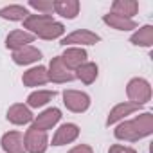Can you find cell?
Returning <instances> with one entry per match:
<instances>
[{"instance_id": "cell-1", "label": "cell", "mask_w": 153, "mask_h": 153, "mask_svg": "<svg viewBox=\"0 0 153 153\" xmlns=\"http://www.w3.org/2000/svg\"><path fill=\"white\" fill-rule=\"evenodd\" d=\"M151 133H153V114L151 112H142L131 121H121L114 130L115 139L126 140V142H137L144 137H149Z\"/></svg>"}, {"instance_id": "cell-2", "label": "cell", "mask_w": 153, "mask_h": 153, "mask_svg": "<svg viewBox=\"0 0 153 153\" xmlns=\"http://www.w3.org/2000/svg\"><path fill=\"white\" fill-rule=\"evenodd\" d=\"M126 96L130 99V103L133 105H146L149 99H151V85L148 79L144 78H133L128 81L126 85Z\"/></svg>"}, {"instance_id": "cell-3", "label": "cell", "mask_w": 153, "mask_h": 153, "mask_svg": "<svg viewBox=\"0 0 153 153\" xmlns=\"http://www.w3.org/2000/svg\"><path fill=\"white\" fill-rule=\"evenodd\" d=\"M90 96L81 92V90H65L63 92V105L67 110L74 114H83L90 108Z\"/></svg>"}, {"instance_id": "cell-4", "label": "cell", "mask_w": 153, "mask_h": 153, "mask_svg": "<svg viewBox=\"0 0 153 153\" xmlns=\"http://www.w3.org/2000/svg\"><path fill=\"white\" fill-rule=\"evenodd\" d=\"M24 146H25V153H45L49 148L47 131L29 128L24 135Z\"/></svg>"}, {"instance_id": "cell-5", "label": "cell", "mask_w": 153, "mask_h": 153, "mask_svg": "<svg viewBox=\"0 0 153 153\" xmlns=\"http://www.w3.org/2000/svg\"><path fill=\"white\" fill-rule=\"evenodd\" d=\"M101 42V36L96 34L94 31L88 29H78L70 34H67L65 38H61V45H68V47H78V45H96Z\"/></svg>"}, {"instance_id": "cell-6", "label": "cell", "mask_w": 153, "mask_h": 153, "mask_svg": "<svg viewBox=\"0 0 153 153\" xmlns=\"http://www.w3.org/2000/svg\"><path fill=\"white\" fill-rule=\"evenodd\" d=\"M47 74H49V81H52V83H68V81L76 79L74 72L68 70L63 65V61H61L59 56H56V58L51 59L49 68H47Z\"/></svg>"}, {"instance_id": "cell-7", "label": "cell", "mask_w": 153, "mask_h": 153, "mask_svg": "<svg viewBox=\"0 0 153 153\" xmlns=\"http://www.w3.org/2000/svg\"><path fill=\"white\" fill-rule=\"evenodd\" d=\"M59 119H61V110L56 108V106H52V108H47V110H43L42 114H38V115L33 119V126H31V128L40 130V131H47V130H51L52 126H56V124L59 123Z\"/></svg>"}, {"instance_id": "cell-8", "label": "cell", "mask_w": 153, "mask_h": 153, "mask_svg": "<svg viewBox=\"0 0 153 153\" xmlns=\"http://www.w3.org/2000/svg\"><path fill=\"white\" fill-rule=\"evenodd\" d=\"M6 117H7V121H9L11 124H16V126L29 124V123H33V119H34L31 108H29L27 105H24V103H15V105H11Z\"/></svg>"}, {"instance_id": "cell-9", "label": "cell", "mask_w": 153, "mask_h": 153, "mask_svg": "<svg viewBox=\"0 0 153 153\" xmlns=\"http://www.w3.org/2000/svg\"><path fill=\"white\" fill-rule=\"evenodd\" d=\"M59 58H61L63 65H65L68 70H76V68H79L83 63H87L88 54H87V51L81 49V47H67L65 52H63Z\"/></svg>"}, {"instance_id": "cell-10", "label": "cell", "mask_w": 153, "mask_h": 153, "mask_svg": "<svg viewBox=\"0 0 153 153\" xmlns=\"http://www.w3.org/2000/svg\"><path fill=\"white\" fill-rule=\"evenodd\" d=\"M78 137H79V126L74 124V123H65V124H61L56 130V133L52 137V146L70 144V142H74Z\"/></svg>"}, {"instance_id": "cell-11", "label": "cell", "mask_w": 153, "mask_h": 153, "mask_svg": "<svg viewBox=\"0 0 153 153\" xmlns=\"http://www.w3.org/2000/svg\"><path fill=\"white\" fill-rule=\"evenodd\" d=\"M0 146L6 153H25V146H24V133L13 130L2 135L0 139Z\"/></svg>"}, {"instance_id": "cell-12", "label": "cell", "mask_w": 153, "mask_h": 153, "mask_svg": "<svg viewBox=\"0 0 153 153\" xmlns=\"http://www.w3.org/2000/svg\"><path fill=\"white\" fill-rule=\"evenodd\" d=\"M34 38H36L34 34H31V33H27L24 29H15L6 38V49H11L13 52L15 51H20V49L27 47L29 43H33Z\"/></svg>"}, {"instance_id": "cell-13", "label": "cell", "mask_w": 153, "mask_h": 153, "mask_svg": "<svg viewBox=\"0 0 153 153\" xmlns=\"http://www.w3.org/2000/svg\"><path fill=\"white\" fill-rule=\"evenodd\" d=\"M22 83L25 87H42L45 83H49V74H47V67L43 65H38V67H33L29 70L24 72L22 76Z\"/></svg>"}, {"instance_id": "cell-14", "label": "cell", "mask_w": 153, "mask_h": 153, "mask_svg": "<svg viewBox=\"0 0 153 153\" xmlns=\"http://www.w3.org/2000/svg\"><path fill=\"white\" fill-rule=\"evenodd\" d=\"M139 108H140L139 105H133V103H130V101H124V103L115 105V106L110 110L108 117H106V126H114V124H117L119 121H124L126 115L137 112Z\"/></svg>"}, {"instance_id": "cell-15", "label": "cell", "mask_w": 153, "mask_h": 153, "mask_svg": "<svg viewBox=\"0 0 153 153\" xmlns=\"http://www.w3.org/2000/svg\"><path fill=\"white\" fill-rule=\"evenodd\" d=\"M52 22H54V18L51 15H29L24 20V31H27V33H31V34L36 36L40 31H43Z\"/></svg>"}, {"instance_id": "cell-16", "label": "cell", "mask_w": 153, "mask_h": 153, "mask_svg": "<svg viewBox=\"0 0 153 153\" xmlns=\"http://www.w3.org/2000/svg\"><path fill=\"white\" fill-rule=\"evenodd\" d=\"M79 7H81V4L78 0H56L54 2V13L67 20H74L78 16Z\"/></svg>"}, {"instance_id": "cell-17", "label": "cell", "mask_w": 153, "mask_h": 153, "mask_svg": "<svg viewBox=\"0 0 153 153\" xmlns=\"http://www.w3.org/2000/svg\"><path fill=\"white\" fill-rule=\"evenodd\" d=\"M40 59H42V52L33 45H27V47L13 52V61L16 65H31V63L40 61Z\"/></svg>"}, {"instance_id": "cell-18", "label": "cell", "mask_w": 153, "mask_h": 153, "mask_svg": "<svg viewBox=\"0 0 153 153\" xmlns=\"http://www.w3.org/2000/svg\"><path fill=\"white\" fill-rule=\"evenodd\" d=\"M137 11H139V2L137 0H115V2L112 4V11L110 13L133 20Z\"/></svg>"}, {"instance_id": "cell-19", "label": "cell", "mask_w": 153, "mask_h": 153, "mask_svg": "<svg viewBox=\"0 0 153 153\" xmlns=\"http://www.w3.org/2000/svg\"><path fill=\"white\" fill-rule=\"evenodd\" d=\"M103 22L106 25H110L112 29H115V31H131V29H137V22L135 20H130V18H124V16H119V15H114V13L103 15Z\"/></svg>"}, {"instance_id": "cell-20", "label": "cell", "mask_w": 153, "mask_h": 153, "mask_svg": "<svg viewBox=\"0 0 153 153\" xmlns=\"http://www.w3.org/2000/svg\"><path fill=\"white\" fill-rule=\"evenodd\" d=\"M97 74H99V67L94 63V61H87L83 63L79 68H76V78H78L81 83L85 85H92L96 79H97Z\"/></svg>"}, {"instance_id": "cell-21", "label": "cell", "mask_w": 153, "mask_h": 153, "mask_svg": "<svg viewBox=\"0 0 153 153\" xmlns=\"http://www.w3.org/2000/svg\"><path fill=\"white\" fill-rule=\"evenodd\" d=\"M29 15L31 13L27 11V7L18 6V4H11V6H6L0 9V18L9 20V22H24Z\"/></svg>"}, {"instance_id": "cell-22", "label": "cell", "mask_w": 153, "mask_h": 153, "mask_svg": "<svg viewBox=\"0 0 153 153\" xmlns=\"http://www.w3.org/2000/svg\"><path fill=\"white\" fill-rule=\"evenodd\" d=\"M130 42L133 45H139V47H151L153 45V25H142L139 27L131 36H130Z\"/></svg>"}, {"instance_id": "cell-23", "label": "cell", "mask_w": 153, "mask_h": 153, "mask_svg": "<svg viewBox=\"0 0 153 153\" xmlns=\"http://www.w3.org/2000/svg\"><path fill=\"white\" fill-rule=\"evenodd\" d=\"M56 96L54 90H36L33 94H29L27 97V106L29 108H40V106H45L49 101H52Z\"/></svg>"}, {"instance_id": "cell-24", "label": "cell", "mask_w": 153, "mask_h": 153, "mask_svg": "<svg viewBox=\"0 0 153 153\" xmlns=\"http://www.w3.org/2000/svg\"><path fill=\"white\" fill-rule=\"evenodd\" d=\"M65 34V25L61 24V22H52V24H49L43 31H40L36 36L38 38H42V40H56V38H59V36H63Z\"/></svg>"}, {"instance_id": "cell-25", "label": "cell", "mask_w": 153, "mask_h": 153, "mask_svg": "<svg viewBox=\"0 0 153 153\" xmlns=\"http://www.w3.org/2000/svg\"><path fill=\"white\" fill-rule=\"evenodd\" d=\"M29 7L40 11V15H51L54 11V2L52 0H29Z\"/></svg>"}, {"instance_id": "cell-26", "label": "cell", "mask_w": 153, "mask_h": 153, "mask_svg": "<svg viewBox=\"0 0 153 153\" xmlns=\"http://www.w3.org/2000/svg\"><path fill=\"white\" fill-rule=\"evenodd\" d=\"M108 153H137V151H135L133 148H130V146H123V144H114V146H110Z\"/></svg>"}, {"instance_id": "cell-27", "label": "cell", "mask_w": 153, "mask_h": 153, "mask_svg": "<svg viewBox=\"0 0 153 153\" xmlns=\"http://www.w3.org/2000/svg\"><path fill=\"white\" fill-rule=\"evenodd\" d=\"M67 153H94V149L88 146V144H78V146H74L70 151Z\"/></svg>"}]
</instances>
